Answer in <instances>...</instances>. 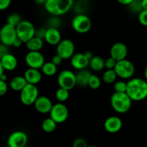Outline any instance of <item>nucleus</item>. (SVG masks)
<instances>
[{
    "instance_id": "f257e3e1",
    "label": "nucleus",
    "mask_w": 147,
    "mask_h": 147,
    "mask_svg": "<svg viewBox=\"0 0 147 147\" xmlns=\"http://www.w3.org/2000/svg\"><path fill=\"white\" fill-rule=\"evenodd\" d=\"M127 83L126 93L132 101H141L147 98V81L140 78H131Z\"/></svg>"
},
{
    "instance_id": "f03ea898",
    "label": "nucleus",
    "mask_w": 147,
    "mask_h": 147,
    "mask_svg": "<svg viewBox=\"0 0 147 147\" xmlns=\"http://www.w3.org/2000/svg\"><path fill=\"white\" fill-rule=\"evenodd\" d=\"M74 0H47L45 9L53 17H59L65 14L73 7Z\"/></svg>"
},
{
    "instance_id": "7ed1b4c3",
    "label": "nucleus",
    "mask_w": 147,
    "mask_h": 147,
    "mask_svg": "<svg viewBox=\"0 0 147 147\" xmlns=\"http://www.w3.org/2000/svg\"><path fill=\"white\" fill-rule=\"evenodd\" d=\"M111 105L116 113H125L132 106V100L126 93H114L111 97Z\"/></svg>"
},
{
    "instance_id": "20e7f679",
    "label": "nucleus",
    "mask_w": 147,
    "mask_h": 147,
    "mask_svg": "<svg viewBox=\"0 0 147 147\" xmlns=\"http://www.w3.org/2000/svg\"><path fill=\"white\" fill-rule=\"evenodd\" d=\"M15 29L17 38L24 44L34 37L35 27L34 24L28 20H22Z\"/></svg>"
},
{
    "instance_id": "39448f33",
    "label": "nucleus",
    "mask_w": 147,
    "mask_h": 147,
    "mask_svg": "<svg viewBox=\"0 0 147 147\" xmlns=\"http://www.w3.org/2000/svg\"><path fill=\"white\" fill-rule=\"evenodd\" d=\"M113 70L116 72L117 77L126 80L133 77L135 73V66L130 60L124 59L116 62Z\"/></svg>"
},
{
    "instance_id": "423d86ee",
    "label": "nucleus",
    "mask_w": 147,
    "mask_h": 147,
    "mask_svg": "<svg viewBox=\"0 0 147 147\" xmlns=\"http://www.w3.org/2000/svg\"><path fill=\"white\" fill-rule=\"evenodd\" d=\"M71 25L76 32L86 34L91 29L92 22L90 17L85 14H78L72 20Z\"/></svg>"
},
{
    "instance_id": "0eeeda50",
    "label": "nucleus",
    "mask_w": 147,
    "mask_h": 147,
    "mask_svg": "<svg viewBox=\"0 0 147 147\" xmlns=\"http://www.w3.org/2000/svg\"><path fill=\"white\" fill-rule=\"evenodd\" d=\"M39 96L38 88L35 85L27 83L20 91V100L23 105L27 106L34 105Z\"/></svg>"
},
{
    "instance_id": "6e6552de",
    "label": "nucleus",
    "mask_w": 147,
    "mask_h": 147,
    "mask_svg": "<svg viewBox=\"0 0 147 147\" xmlns=\"http://www.w3.org/2000/svg\"><path fill=\"white\" fill-rule=\"evenodd\" d=\"M57 81L59 87L70 91L76 86V74L70 70H64L58 74Z\"/></svg>"
},
{
    "instance_id": "1a4fd4ad",
    "label": "nucleus",
    "mask_w": 147,
    "mask_h": 147,
    "mask_svg": "<svg viewBox=\"0 0 147 147\" xmlns=\"http://www.w3.org/2000/svg\"><path fill=\"white\" fill-rule=\"evenodd\" d=\"M75 44L70 39H64L59 42L56 47V54L63 60L70 59L75 54Z\"/></svg>"
},
{
    "instance_id": "9d476101",
    "label": "nucleus",
    "mask_w": 147,
    "mask_h": 147,
    "mask_svg": "<svg viewBox=\"0 0 147 147\" xmlns=\"http://www.w3.org/2000/svg\"><path fill=\"white\" fill-rule=\"evenodd\" d=\"M49 113L50 118H51L57 124L65 122L69 116L68 109L63 103H57L53 105Z\"/></svg>"
},
{
    "instance_id": "9b49d317",
    "label": "nucleus",
    "mask_w": 147,
    "mask_h": 147,
    "mask_svg": "<svg viewBox=\"0 0 147 147\" xmlns=\"http://www.w3.org/2000/svg\"><path fill=\"white\" fill-rule=\"evenodd\" d=\"M17 37L15 27L6 24L0 29V42L4 45L7 47L12 46Z\"/></svg>"
},
{
    "instance_id": "f8f14e48",
    "label": "nucleus",
    "mask_w": 147,
    "mask_h": 147,
    "mask_svg": "<svg viewBox=\"0 0 147 147\" xmlns=\"http://www.w3.org/2000/svg\"><path fill=\"white\" fill-rule=\"evenodd\" d=\"M25 63L29 68L40 70L45 61V57L40 52L29 51L25 56Z\"/></svg>"
},
{
    "instance_id": "ddd939ff",
    "label": "nucleus",
    "mask_w": 147,
    "mask_h": 147,
    "mask_svg": "<svg viewBox=\"0 0 147 147\" xmlns=\"http://www.w3.org/2000/svg\"><path fill=\"white\" fill-rule=\"evenodd\" d=\"M28 136L22 131L12 132L7 139V146L9 147H24L27 145Z\"/></svg>"
},
{
    "instance_id": "4468645a",
    "label": "nucleus",
    "mask_w": 147,
    "mask_h": 147,
    "mask_svg": "<svg viewBox=\"0 0 147 147\" xmlns=\"http://www.w3.org/2000/svg\"><path fill=\"white\" fill-rule=\"evenodd\" d=\"M128 55V47L124 43L116 42L112 45L110 50V57L116 61L126 59Z\"/></svg>"
},
{
    "instance_id": "2eb2a0df",
    "label": "nucleus",
    "mask_w": 147,
    "mask_h": 147,
    "mask_svg": "<svg viewBox=\"0 0 147 147\" xmlns=\"http://www.w3.org/2000/svg\"><path fill=\"white\" fill-rule=\"evenodd\" d=\"M103 126L108 133L116 134L120 131L122 129L123 122L119 116H112L106 119Z\"/></svg>"
},
{
    "instance_id": "dca6fc26",
    "label": "nucleus",
    "mask_w": 147,
    "mask_h": 147,
    "mask_svg": "<svg viewBox=\"0 0 147 147\" xmlns=\"http://www.w3.org/2000/svg\"><path fill=\"white\" fill-rule=\"evenodd\" d=\"M53 102L47 96H39L34 103V109L42 114L49 113L53 108Z\"/></svg>"
},
{
    "instance_id": "f3484780",
    "label": "nucleus",
    "mask_w": 147,
    "mask_h": 147,
    "mask_svg": "<svg viewBox=\"0 0 147 147\" xmlns=\"http://www.w3.org/2000/svg\"><path fill=\"white\" fill-rule=\"evenodd\" d=\"M70 64L76 70H83L89 65V60L86 57L84 53H76L70 58Z\"/></svg>"
},
{
    "instance_id": "a211bd4d",
    "label": "nucleus",
    "mask_w": 147,
    "mask_h": 147,
    "mask_svg": "<svg viewBox=\"0 0 147 147\" xmlns=\"http://www.w3.org/2000/svg\"><path fill=\"white\" fill-rule=\"evenodd\" d=\"M45 41L50 45L57 46L62 40L61 34L58 29L47 28L45 36Z\"/></svg>"
},
{
    "instance_id": "6ab92c4d",
    "label": "nucleus",
    "mask_w": 147,
    "mask_h": 147,
    "mask_svg": "<svg viewBox=\"0 0 147 147\" xmlns=\"http://www.w3.org/2000/svg\"><path fill=\"white\" fill-rule=\"evenodd\" d=\"M42 73L40 70L33 68H28L24 73V78L27 83L32 85H37L41 81Z\"/></svg>"
},
{
    "instance_id": "aec40b11",
    "label": "nucleus",
    "mask_w": 147,
    "mask_h": 147,
    "mask_svg": "<svg viewBox=\"0 0 147 147\" xmlns=\"http://www.w3.org/2000/svg\"><path fill=\"white\" fill-rule=\"evenodd\" d=\"M0 62H1L4 70H7V71L14 70L18 65V60H17V57L11 53L6 54L0 60Z\"/></svg>"
},
{
    "instance_id": "412c9836",
    "label": "nucleus",
    "mask_w": 147,
    "mask_h": 147,
    "mask_svg": "<svg viewBox=\"0 0 147 147\" xmlns=\"http://www.w3.org/2000/svg\"><path fill=\"white\" fill-rule=\"evenodd\" d=\"M90 76H91V73L86 69L78 70L76 74V86L81 88L87 87Z\"/></svg>"
},
{
    "instance_id": "4be33fe9",
    "label": "nucleus",
    "mask_w": 147,
    "mask_h": 147,
    "mask_svg": "<svg viewBox=\"0 0 147 147\" xmlns=\"http://www.w3.org/2000/svg\"><path fill=\"white\" fill-rule=\"evenodd\" d=\"M89 66L94 71H101L105 68V60L100 56L94 55L89 60Z\"/></svg>"
},
{
    "instance_id": "5701e85b",
    "label": "nucleus",
    "mask_w": 147,
    "mask_h": 147,
    "mask_svg": "<svg viewBox=\"0 0 147 147\" xmlns=\"http://www.w3.org/2000/svg\"><path fill=\"white\" fill-rule=\"evenodd\" d=\"M25 45L29 51L40 52L44 46V40L37 37H34L26 42Z\"/></svg>"
},
{
    "instance_id": "b1692460",
    "label": "nucleus",
    "mask_w": 147,
    "mask_h": 147,
    "mask_svg": "<svg viewBox=\"0 0 147 147\" xmlns=\"http://www.w3.org/2000/svg\"><path fill=\"white\" fill-rule=\"evenodd\" d=\"M27 84L24 76H15L11 80L9 83L10 88L14 91H21Z\"/></svg>"
},
{
    "instance_id": "393cba45",
    "label": "nucleus",
    "mask_w": 147,
    "mask_h": 147,
    "mask_svg": "<svg viewBox=\"0 0 147 147\" xmlns=\"http://www.w3.org/2000/svg\"><path fill=\"white\" fill-rule=\"evenodd\" d=\"M41 73L45 76L52 77L55 76L57 72V66L51 62H45L41 67Z\"/></svg>"
},
{
    "instance_id": "a878e982",
    "label": "nucleus",
    "mask_w": 147,
    "mask_h": 147,
    "mask_svg": "<svg viewBox=\"0 0 147 147\" xmlns=\"http://www.w3.org/2000/svg\"><path fill=\"white\" fill-rule=\"evenodd\" d=\"M42 129L45 133H53L57 128V123L51 119V118H47L44 119L42 123Z\"/></svg>"
},
{
    "instance_id": "bb28decb",
    "label": "nucleus",
    "mask_w": 147,
    "mask_h": 147,
    "mask_svg": "<svg viewBox=\"0 0 147 147\" xmlns=\"http://www.w3.org/2000/svg\"><path fill=\"white\" fill-rule=\"evenodd\" d=\"M117 78L118 77L114 70H106L103 73V76H102L103 82H105L107 84H112V83H115L116 81Z\"/></svg>"
},
{
    "instance_id": "cd10ccee",
    "label": "nucleus",
    "mask_w": 147,
    "mask_h": 147,
    "mask_svg": "<svg viewBox=\"0 0 147 147\" xmlns=\"http://www.w3.org/2000/svg\"><path fill=\"white\" fill-rule=\"evenodd\" d=\"M70 91L66 89L59 88L55 92V98L60 103H63L69 98Z\"/></svg>"
},
{
    "instance_id": "c85d7f7f",
    "label": "nucleus",
    "mask_w": 147,
    "mask_h": 147,
    "mask_svg": "<svg viewBox=\"0 0 147 147\" xmlns=\"http://www.w3.org/2000/svg\"><path fill=\"white\" fill-rule=\"evenodd\" d=\"M100 86H101V80H100V78L96 76V75L91 74L90 79H89L88 86L90 87L91 89L96 90V89L99 88Z\"/></svg>"
},
{
    "instance_id": "c756f323",
    "label": "nucleus",
    "mask_w": 147,
    "mask_h": 147,
    "mask_svg": "<svg viewBox=\"0 0 147 147\" xmlns=\"http://www.w3.org/2000/svg\"><path fill=\"white\" fill-rule=\"evenodd\" d=\"M22 20V17L20 14H17V13H13V14L9 15V17H7V24L16 28V27L21 22Z\"/></svg>"
},
{
    "instance_id": "7c9ffc66",
    "label": "nucleus",
    "mask_w": 147,
    "mask_h": 147,
    "mask_svg": "<svg viewBox=\"0 0 147 147\" xmlns=\"http://www.w3.org/2000/svg\"><path fill=\"white\" fill-rule=\"evenodd\" d=\"M126 88H127V83L123 80L116 81L113 85V88L116 93H126Z\"/></svg>"
},
{
    "instance_id": "2f4dec72",
    "label": "nucleus",
    "mask_w": 147,
    "mask_h": 147,
    "mask_svg": "<svg viewBox=\"0 0 147 147\" xmlns=\"http://www.w3.org/2000/svg\"><path fill=\"white\" fill-rule=\"evenodd\" d=\"M131 11L135 13H140L143 10L142 5V0H134L129 5Z\"/></svg>"
},
{
    "instance_id": "473e14b6",
    "label": "nucleus",
    "mask_w": 147,
    "mask_h": 147,
    "mask_svg": "<svg viewBox=\"0 0 147 147\" xmlns=\"http://www.w3.org/2000/svg\"><path fill=\"white\" fill-rule=\"evenodd\" d=\"M47 24H48V28L58 29V27H60V21L57 18V17H53L51 19H50Z\"/></svg>"
},
{
    "instance_id": "72a5a7b5",
    "label": "nucleus",
    "mask_w": 147,
    "mask_h": 147,
    "mask_svg": "<svg viewBox=\"0 0 147 147\" xmlns=\"http://www.w3.org/2000/svg\"><path fill=\"white\" fill-rule=\"evenodd\" d=\"M139 22L142 25L147 27V11L142 10L140 13H139Z\"/></svg>"
},
{
    "instance_id": "f704fd0d",
    "label": "nucleus",
    "mask_w": 147,
    "mask_h": 147,
    "mask_svg": "<svg viewBox=\"0 0 147 147\" xmlns=\"http://www.w3.org/2000/svg\"><path fill=\"white\" fill-rule=\"evenodd\" d=\"M86 140L83 138H77L73 143V147H88Z\"/></svg>"
},
{
    "instance_id": "c9c22d12",
    "label": "nucleus",
    "mask_w": 147,
    "mask_h": 147,
    "mask_svg": "<svg viewBox=\"0 0 147 147\" xmlns=\"http://www.w3.org/2000/svg\"><path fill=\"white\" fill-rule=\"evenodd\" d=\"M76 10L78 11V14H83V11L87 8V1L85 0H80L76 6Z\"/></svg>"
},
{
    "instance_id": "e433bc0d",
    "label": "nucleus",
    "mask_w": 147,
    "mask_h": 147,
    "mask_svg": "<svg viewBox=\"0 0 147 147\" xmlns=\"http://www.w3.org/2000/svg\"><path fill=\"white\" fill-rule=\"evenodd\" d=\"M116 62L117 61H116L114 59L111 57L106 59L105 60V67L106 68V70H113L116 64Z\"/></svg>"
},
{
    "instance_id": "4c0bfd02",
    "label": "nucleus",
    "mask_w": 147,
    "mask_h": 147,
    "mask_svg": "<svg viewBox=\"0 0 147 147\" xmlns=\"http://www.w3.org/2000/svg\"><path fill=\"white\" fill-rule=\"evenodd\" d=\"M46 30L45 27H40L39 29H35V33H34V37H37L41 40H44L45 36L46 34Z\"/></svg>"
},
{
    "instance_id": "58836bf2",
    "label": "nucleus",
    "mask_w": 147,
    "mask_h": 147,
    "mask_svg": "<svg viewBox=\"0 0 147 147\" xmlns=\"http://www.w3.org/2000/svg\"><path fill=\"white\" fill-rule=\"evenodd\" d=\"M7 90H8V86L7 84V82L0 80V96L5 95Z\"/></svg>"
},
{
    "instance_id": "ea45409f",
    "label": "nucleus",
    "mask_w": 147,
    "mask_h": 147,
    "mask_svg": "<svg viewBox=\"0 0 147 147\" xmlns=\"http://www.w3.org/2000/svg\"><path fill=\"white\" fill-rule=\"evenodd\" d=\"M11 0H0V11H3L10 6Z\"/></svg>"
},
{
    "instance_id": "a19ab883",
    "label": "nucleus",
    "mask_w": 147,
    "mask_h": 147,
    "mask_svg": "<svg viewBox=\"0 0 147 147\" xmlns=\"http://www.w3.org/2000/svg\"><path fill=\"white\" fill-rule=\"evenodd\" d=\"M63 60L60 57V56L57 55V54H55V55L53 56V57H52V59H51V61L50 62H51V63H53L54 65H55L56 66H58L61 64L62 62H63Z\"/></svg>"
},
{
    "instance_id": "79ce46f5",
    "label": "nucleus",
    "mask_w": 147,
    "mask_h": 147,
    "mask_svg": "<svg viewBox=\"0 0 147 147\" xmlns=\"http://www.w3.org/2000/svg\"><path fill=\"white\" fill-rule=\"evenodd\" d=\"M8 53V47L4 45L3 44L0 43V60L6 54H7Z\"/></svg>"
},
{
    "instance_id": "37998d69",
    "label": "nucleus",
    "mask_w": 147,
    "mask_h": 147,
    "mask_svg": "<svg viewBox=\"0 0 147 147\" xmlns=\"http://www.w3.org/2000/svg\"><path fill=\"white\" fill-rule=\"evenodd\" d=\"M22 44H23L22 42L20 39L17 38H17H16V40L14 41V42H13L12 46L14 47H16V48H18V47H21L22 45Z\"/></svg>"
},
{
    "instance_id": "c03bdc74",
    "label": "nucleus",
    "mask_w": 147,
    "mask_h": 147,
    "mask_svg": "<svg viewBox=\"0 0 147 147\" xmlns=\"http://www.w3.org/2000/svg\"><path fill=\"white\" fill-rule=\"evenodd\" d=\"M117 1L119 4H122V5L129 6L134 0H117Z\"/></svg>"
},
{
    "instance_id": "a18cd8bd",
    "label": "nucleus",
    "mask_w": 147,
    "mask_h": 147,
    "mask_svg": "<svg viewBox=\"0 0 147 147\" xmlns=\"http://www.w3.org/2000/svg\"><path fill=\"white\" fill-rule=\"evenodd\" d=\"M84 55H86V57H87L88 59L89 60H90V59L92 58V57H93V53H92L91 51H86V53H84Z\"/></svg>"
},
{
    "instance_id": "49530a36",
    "label": "nucleus",
    "mask_w": 147,
    "mask_h": 147,
    "mask_svg": "<svg viewBox=\"0 0 147 147\" xmlns=\"http://www.w3.org/2000/svg\"><path fill=\"white\" fill-rule=\"evenodd\" d=\"M142 5L143 10L147 11V0H142Z\"/></svg>"
},
{
    "instance_id": "de8ad7c7",
    "label": "nucleus",
    "mask_w": 147,
    "mask_h": 147,
    "mask_svg": "<svg viewBox=\"0 0 147 147\" xmlns=\"http://www.w3.org/2000/svg\"><path fill=\"white\" fill-rule=\"evenodd\" d=\"M37 4H45L47 0H34Z\"/></svg>"
},
{
    "instance_id": "09e8293b",
    "label": "nucleus",
    "mask_w": 147,
    "mask_h": 147,
    "mask_svg": "<svg viewBox=\"0 0 147 147\" xmlns=\"http://www.w3.org/2000/svg\"><path fill=\"white\" fill-rule=\"evenodd\" d=\"M0 80H2V81H7V75L6 74H3L2 76H1V77H0Z\"/></svg>"
},
{
    "instance_id": "8fccbe9b",
    "label": "nucleus",
    "mask_w": 147,
    "mask_h": 147,
    "mask_svg": "<svg viewBox=\"0 0 147 147\" xmlns=\"http://www.w3.org/2000/svg\"><path fill=\"white\" fill-rule=\"evenodd\" d=\"M4 73V68H3L2 65H1V62H0V77H1V76H2Z\"/></svg>"
},
{
    "instance_id": "3c124183",
    "label": "nucleus",
    "mask_w": 147,
    "mask_h": 147,
    "mask_svg": "<svg viewBox=\"0 0 147 147\" xmlns=\"http://www.w3.org/2000/svg\"><path fill=\"white\" fill-rule=\"evenodd\" d=\"M144 77H145V79H146V80L147 81V65L144 70Z\"/></svg>"
},
{
    "instance_id": "603ef678",
    "label": "nucleus",
    "mask_w": 147,
    "mask_h": 147,
    "mask_svg": "<svg viewBox=\"0 0 147 147\" xmlns=\"http://www.w3.org/2000/svg\"><path fill=\"white\" fill-rule=\"evenodd\" d=\"M88 147H98V146H93H93H89Z\"/></svg>"
},
{
    "instance_id": "864d4df0",
    "label": "nucleus",
    "mask_w": 147,
    "mask_h": 147,
    "mask_svg": "<svg viewBox=\"0 0 147 147\" xmlns=\"http://www.w3.org/2000/svg\"><path fill=\"white\" fill-rule=\"evenodd\" d=\"M24 147H30V146H27H27H24Z\"/></svg>"
},
{
    "instance_id": "5fc2aeb1",
    "label": "nucleus",
    "mask_w": 147,
    "mask_h": 147,
    "mask_svg": "<svg viewBox=\"0 0 147 147\" xmlns=\"http://www.w3.org/2000/svg\"><path fill=\"white\" fill-rule=\"evenodd\" d=\"M5 147H9V146H5Z\"/></svg>"
}]
</instances>
